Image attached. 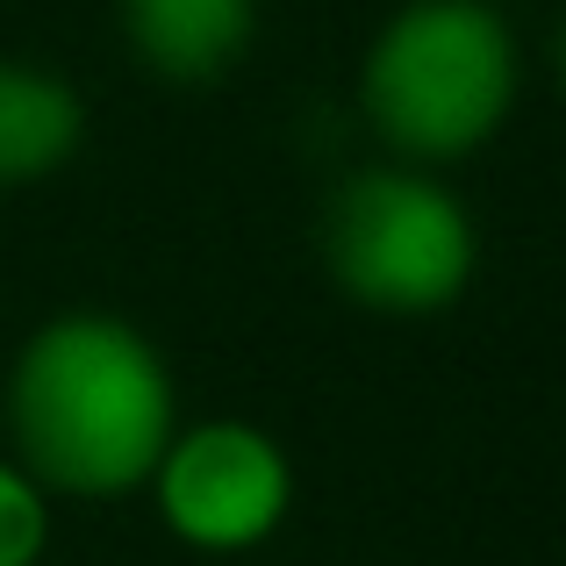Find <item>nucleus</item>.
Wrapping results in <instances>:
<instances>
[{"label":"nucleus","mask_w":566,"mask_h":566,"mask_svg":"<svg viewBox=\"0 0 566 566\" xmlns=\"http://www.w3.org/2000/svg\"><path fill=\"white\" fill-rule=\"evenodd\" d=\"M172 430H180L172 366L123 316H101V308L51 316L22 337L8 366L14 467L43 495H129L151 481Z\"/></svg>","instance_id":"nucleus-1"},{"label":"nucleus","mask_w":566,"mask_h":566,"mask_svg":"<svg viewBox=\"0 0 566 566\" xmlns=\"http://www.w3.org/2000/svg\"><path fill=\"white\" fill-rule=\"evenodd\" d=\"M524 51L495 0H401L359 57V115L395 166H459L502 137Z\"/></svg>","instance_id":"nucleus-2"},{"label":"nucleus","mask_w":566,"mask_h":566,"mask_svg":"<svg viewBox=\"0 0 566 566\" xmlns=\"http://www.w3.org/2000/svg\"><path fill=\"white\" fill-rule=\"evenodd\" d=\"M323 265L374 316H444L473 287V216L423 166H359L323 201Z\"/></svg>","instance_id":"nucleus-3"},{"label":"nucleus","mask_w":566,"mask_h":566,"mask_svg":"<svg viewBox=\"0 0 566 566\" xmlns=\"http://www.w3.org/2000/svg\"><path fill=\"white\" fill-rule=\"evenodd\" d=\"M151 502L158 524L180 545L208 559L259 553L294 510V459L273 430L244 423V416H216V423L172 430V444L151 467Z\"/></svg>","instance_id":"nucleus-4"},{"label":"nucleus","mask_w":566,"mask_h":566,"mask_svg":"<svg viewBox=\"0 0 566 566\" xmlns=\"http://www.w3.org/2000/svg\"><path fill=\"white\" fill-rule=\"evenodd\" d=\"M115 22L151 80L216 86L259 36V0H115Z\"/></svg>","instance_id":"nucleus-5"},{"label":"nucleus","mask_w":566,"mask_h":566,"mask_svg":"<svg viewBox=\"0 0 566 566\" xmlns=\"http://www.w3.org/2000/svg\"><path fill=\"white\" fill-rule=\"evenodd\" d=\"M86 144V101L72 80L29 57H0V193L43 187L80 158Z\"/></svg>","instance_id":"nucleus-6"},{"label":"nucleus","mask_w":566,"mask_h":566,"mask_svg":"<svg viewBox=\"0 0 566 566\" xmlns=\"http://www.w3.org/2000/svg\"><path fill=\"white\" fill-rule=\"evenodd\" d=\"M51 553V495L14 459H0V566H36Z\"/></svg>","instance_id":"nucleus-7"},{"label":"nucleus","mask_w":566,"mask_h":566,"mask_svg":"<svg viewBox=\"0 0 566 566\" xmlns=\"http://www.w3.org/2000/svg\"><path fill=\"white\" fill-rule=\"evenodd\" d=\"M553 65H559V86H566V29H559V43H553Z\"/></svg>","instance_id":"nucleus-8"}]
</instances>
